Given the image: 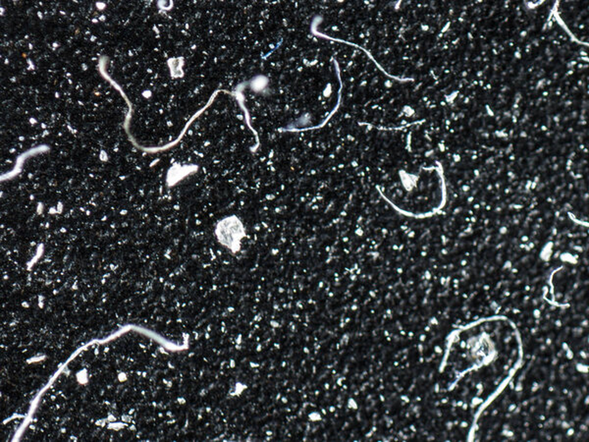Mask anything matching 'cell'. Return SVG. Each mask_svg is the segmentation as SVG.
Masks as SVG:
<instances>
[{"mask_svg": "<svg viewBox=\"0 0 589 442\" xmlns=\"http://www.w3.org/2000/svg\"><path fill=\"white\" fill-rule=\"evenodd\" d=\"M216 234L219 242L233 253H237L241 249L242 240L246 236L243 223L236 216L220 221Z\"/></svg>", "mask_w": 589, "mask_h": 442, "instance_id": "6da1fadb", "label": "cell"}, {"mask_svg": "<svg viewBox=\"0 0 589 442\" xmlns=\"http://www.w3.org/2000/svg\"><path fill=\"white\" fill-rule=\"evenodd\" d=\"M119 380H120V381H124V380H126V375H125V374H119Z\"/></svg>", "mask_w": 589, "mask_h": 442, "instance_id": "7a4b0ae2", "label": "cell"}]
</instances>
